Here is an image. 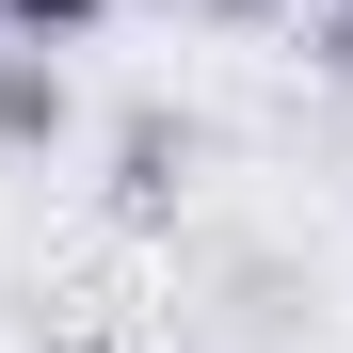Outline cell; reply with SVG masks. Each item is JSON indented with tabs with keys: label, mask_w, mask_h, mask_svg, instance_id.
Wrapping results in <instances>:
<instances>
[{
	"label": "cell",
	"mask_w": 353,
	"mask_h": 353,
	"mask_svg": "<svg viewBox=\"0 0 353 353\" xmlns=\"http://www.w3.org/2000/svg\"><path fill=\"white\" fill-rule=\"evenodd\" d=\"M193 17H257V0H193Z\"/></svg>",
	"instance_id": "cell-2"
},
{
	"label": "cell",
	"mask_w": 353,
	"mask_h": 353,
	"mask_svg": "<svg viewBox=\"0 0 353 353\" xmlns=\"http://www.w3.org/2000/svg\"><path fill=\"white\" fill-rule=\"evenodd\" d=\"M337 48H353V0H337Z\"/></svg>",
	"instance_id": "cell-3"
},
{
	"label": "cell",
	"mask_w": 353,
	"mask_h": 353,
	"mask_svg": "<svg viewBox=\"0 0 353 353\" xmlns=\"http://www.w3.org/2000/svg\"><path fill=\"white\" fill-rule=\"evenodd\" d=\"M17 32H97V0H0Z\"/></svg>",
	"instance_id": "cell-1"
}]
</instances>
